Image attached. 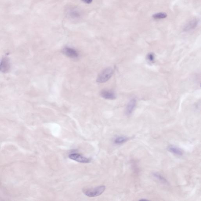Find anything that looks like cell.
I'll return each instance as SVG.
<instances>
[{
	"label": "cell",
	"instance_id": "1",
	"mask_svg": "<svg viewBox=\"0 0 201 201\" xmlns=\"http://www.w3.org/2000/svg\"><path fill=\"white\" fill-rule=\"evenodd\" d=\"M106 189L104 185H101L89 189H84L83 192L84 195L90 197H95L102 195Z\"/></svg>",
	"mask_w": 201,
	"mask_h": 201
},
{
	"label": "cell",
	"instance_id": "2",
	"mask_svg": "<svg viewBox=\"0 0 201 201\" xmlns=\"http://www.w3.org/2000/svg\"><path fill=\"white\" fill-rule=\"evenodd\" d=\"M113 70L112 68H108L102 70L99 74L97 79V82L104 83L109 80L113 76Z\"/></svg>",
	"mask_w": 201,
	"mask_h": 201
},
{
	"label": "cell",
	"instance_id": "3",
	"mask_svg": "<svg viewBox=\"0 0 201 201\" xmlns=\"http://www.w3.org/2000/svg\"><path fill=\"white\" fill-rule=\"evenodd\" d=\"M68 156L70 159L81 163H89L91 161V158H86L78 153H72L70 154Z\"/></svg>",
	"mask_w": 201,
	"mask_h": 201
},
{
	"label": "cell",
	"instance_id": "4",
	"mask_svg": "<svg viewBox=\"0 0 201 201\" xmlns=\"http://www.w3.org/2000/svg\"><path fill=\"white\" fill-rule=\"evenodd\" d=\"M10 60L7 57H3L0 61V71L3 73H7L10 70Z\"/></svg>",
	"mask_w": 201,
	"mask_h": 201
},
{
	"label": "cell",
	"instance_id": "5",
	"mask_svg": "<svg viewBox=\"0 0 201 201\" xmlns=\"http://www.w3.org/2000/svg\"><path fill=\"white\" fill-rule=\"evenodd\" d=\"M63 52L66 56L72 59L77 58L79 56V53L76 50L69 47L64 48Z\"/></svg>",
	"mask_w": 201,
	"mask_h": 201
},
{
	"label": "cell",
	"instance_id": "6",
	"mask_svg": "<svg viewBox=\"0 0 201 201\" xmlns=\"http://www.w3.org/2000/svg\"><path fill=\"white\" fill-rule=\"evenodd\" d=\"M136 105V100L135 99H131L127 105L126 108L125 113L127 116H129L132 114L135 110Z\"/></svg>",
	"mask_w": 201,
	"mask_h": 201
},
{
	"label": "cell",
	"instance_id": "7",
	"mask_svg": "<svg viewBox=\"0 0 201 201\" xmlns=\"http://www.w3.org/2000/svg\"><path fill=\"white\" fill-rule=\"evenodd\" d=\"M198 24L197 19L194 18L190 20L185 26L184 29V31H187L194 29L197 27Z\"/></svg>",
	"mask_w": 201,
	"mask_h": 201
},
{
	"label": "cell",
	"instance_id": "8",
	"mask_svg": "<svg viewBox=\"0 0 201 201\" xmlns=\"http://www.w3.org/2000/svg\"><path fill=\"white\" fill-rule=\"evenodd\" d=\"M101 95L102 98L106 99L113 100L116 98L115 94L113 91L103 90L101 92Z\"/></svg>",
	"mask_w": 201,
	"mask_h": 201
},
{
	"label": "cell",
	"instance_id": "9",
	"mask_svg": "<svg viewBox=\"0 0 201 201\" xmlns=\"http://www.w3.org/2000/svg\"><path fill=\"white\" fill-rule=\"evenodd\" d=\"M168 150L171 153L176 155L181 156L183 154V152L181 149L175 146H169L168 147Z\"/></svg>",
	"mask_w": 201,
	"mask_h": 201
},
{
	"label": "cell",
	"instance_id": "10",
	"mask_svg": "<svg viewBox=\"0 0 201 201\" xmlns=\"http://www.w3.org/2000/svg\"><path fill=\"white\" fill-rule=\"evenodd\" d=\"M153 177L158 180L159 181L161 182L164 184L169 185V182L162 175L160 174V173H153Z\"/></svg>",
	"mask_w": 201,
	"mask_h": 201
},
{
	"label": "cell",
	"instance_id": "11",
	"mask_svg": "<svg viewBox=\"0 0 201 201\" xmlns=\"http://www.w3.org/2000/svg\"><path fill=\"white\" fill-rule=\"evenodd\" d=\"M129 139L126 136H120L117 137L115 138L113 142L116 145H121L125 143Z\"/></svg>",
	"mask_w": 201,
	"mask_h": 201
},
{
	"label": "cell",
	"instance_id": "12",
	"mask_svg": "<svg viewBox=\"0 0 201 201\" xmlns=\"http://www.w3.org/2000/svg\"><path fill=\"white\" fill-rule=\"evenodd\" d=\"M167 17V14L165 12H160L153 15V17L155 20H162Z\"/></svg>",
	"mask_w": 201,
	"mask_h": 201
},
{
	"label": "cell",
	"instance_id": "13",
	"mask_svg": "<svg viewBox=\"0 0 201 201\" xmlns=\"http://www.w3.org/2000/svg\"><path fill=\"white\" fill-rule=\"evenodd\" d=\"M69 16L73 18H77L80 17V15L79 12L77 11L72 10L69 12Z\"/></svg>",
	"mask_w": 201,
	"mask_h": 201
},
{
	"label": "cell",
	"instance_id": "14",
	"mask_svg": "<svg viewBox=\"0 0 201 201\" xmlns=\"http://www.w3.org/2000/svg\"><path fill=\"white\" fill-rule=\"evenodd\" d=\"M147 58L148 60L150 62H153L155 60V56L152 53H149L147 55Z\"/></svg>",
	"mask_w": 201,
	"mask_h": 201
},
{
	"label": "cell",
	"instance_id": "15",
	"mask_svg": "<svg viewBox=\"0 0 201 201\" xmlns=\"http://www.w3.org/2000/svg\"><path fill=\"white\" fill-rule=\"evenodd\" d=\"M86 4H89L92 2V0H81Z\"/></svg>",
	"mask_w": 201,
	"mask_h": 201
}]
</instances>
